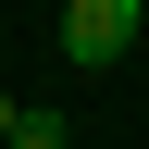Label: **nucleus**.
<instances>
[{
  "label": "nucleus",
  "mask_w": 149,
  "mask_h": 149,
  "mask_svg": "<svg viewBox=\"0 0 149 149\" xmlns=\"http://www.w3.org/2000/svg\"><path fill=\"white\" fill-rule=\"evenodd\" d=\"M137 50V0H62V62H124Z\"/></svg>",
  "instance_id": "1"
},
{
  "label": "nucleus",
  "mask_w": 149,
  "mask_h": 149,
  "mask_svg": "<svg viewBox=\"0 0 149 149\" xmlns=\"http://www.w3.org/2000/svg\"><path fill=\"white\" fill-rule=\"evenodd\" d=\"M13 149H74V124H62V112H25V124H13Z\"/></svg>",
  "instance_id": "2"
},
{
  "label": "nucleus",
  "mask_w": 149,
  "mask_h": 149,
  "mask_svg": "<svg viewBox=\"0 0 149 149\" xmlns=\"http://www.w3.org/2000/svg\"><path fill=\"white\" fill-rule=\"evenodd\" d=\"M13 124H25V112H13V87H0V149H13Z\"/></svg>",
  "instance_id": "3"
}]
</instances>
